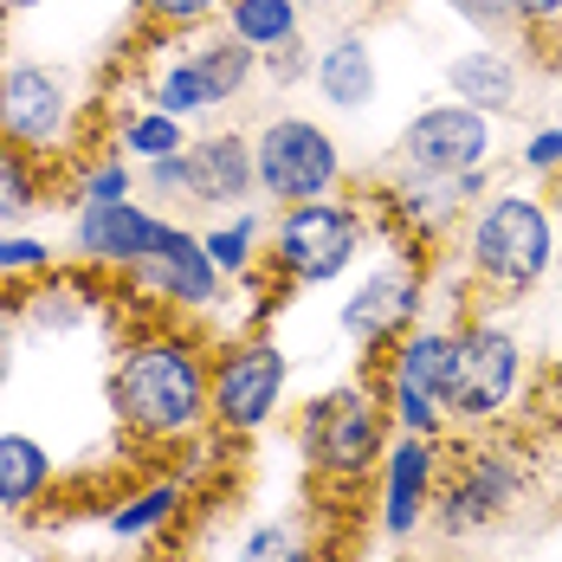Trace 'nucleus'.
Wrapping results in <instances>:
<instances>
[{
  "instance_id": "c756f323",
  "label": "nucleus",
  "mask_w": 562,
  "mask_h": 562,
  "mask_svg": "<svg viewBox=\"0 0 562 562\" xmlns=\"http://www.w3.org/2000/svg\"><path fill=\"white\" fill-rule=\"evenodd\" d=\"M530 162H537V169H557L562 162V130H543V136L530 143Z\"/></svg>"
},
{
  "instance_id": "1a4fd4ad",
  "label": "nucleus",
  "mask_w": 562,
  "mask_h": 562,
  "mask_svg": "<svg viewBox=\"0 0 562 562\" xmlns=\"http://www.w3.org/2000/svg\"><path fill=\"white\" fill-rule=\"evenodd\" d=\"M356 259V214L349 207H324V201H297L279 221V266L304 284L337 279Z\"/></svg>"
},
{
  "instance_id": "ddd939ff",
  "label": "nucleus",
  "mask_w": 562,
  "mask_h": 562,
  "mask_svg": "<svg viewBox=\"0 0 562 562\" xmlns=\"http://www.w3.org/2000/svg\"><path fill=\"white\" fill-rule=\"evenodd\" d=\"M252 143L239 136H207L194 149H181V194L194 201H239L252 188Z\"/></svg>"
},
{
  "instance_id": "4468645a",
  "label": "nucleus",
  "mask_w": 562,
  "mask_h": 562,
  "mask_svg": "<svg viewBox=\"0 0 562 562\" xmlns=\"http://www.w3.org/2000/svg\"><path fill=\"white\" fill-rule=\"evenodd\" d=\"M427 485H434V447H427V434H407L389 452V492H382V524H389L394 537H407L420 524Z\"/></svg>"
},
{
  "instance_id": "0eeeda50",
  "label": "nucleus",
  "mask_w": 562,
  "mask_h": 562,
  "mask_svg": "<svg viewBox=\"0 0 562 562\" xmlns=\"http://www.w3.org/2000/svg\"><path fill=\"white\" fill-rule=\"evenodd\" d=\"M71 123V91L46 65H7L0 71V136L20 149H58Z\"/></svg>"
},
{
  "instance_id": "f257e3e1",
  "label": "nucleus",
  "mask_w": 562,
  "mask_h": 562,
  "mask_svg": "<svg viewBox=\"0 0 562 562\" xmlns=\"http://www.w3.org/2000/svg\"><path fill=\"white\" fill-rule=\"evenodd\" d=\"M111 407L143 440H181L207 414V369L181 337H143L116 356Z\"/></svg>"
},
{
  "instance_id": "423d86ee",
  "label": "nucleus",
  "mask_w": 562,
  "mask_h": 562,
  "mask_svg": "<svg viewBox=\"0 0 562 562\" xmlns=\"http://www.w3.org/2000/svg\"><path fill=\"white\" fill-rule=\"evenodd\" d=\"M304 447H311V459H317L324 472H337V479H362V465L382 452V414H375V401H369L362 389L324 394V401L311 407Z\"/></svg>"
},
{
  "instance_id": "6ab92c4d",
  "label": "nucleus",
  "mask_w": 562,
  "mask_h": 562,
  "mask_svg": "<svg viewBox=\"0 0 562 562\" xmlns=\"http://www.w3.org/2000/svg\"><path fill=\"white\" fill-rule=\"evenodd\" d=\"M317 85H324V98H330L337 111H362V104L375 98V58H369V46H362V40H337V46L324 53Z\"/></svg>"
},
{
  "instance_id": "f3484780",
  "label": "nucleus",
  "mask_w": 562,
  "mask_h": 562,
  "mask_svg": "<svg viewBox=\"0 0 562 562\" xmlns=\"http://www.w3.org/2000/svg\"><path fill=\"white\" fill-rule=\"evenodd\" d=\"M510 492H517V465H510V459H479V465H465L459 492L447 498V530L459 537V530L492 524V517L510 505Z\"/></svg>"
},
{
  "instance_id": "a211bd4d",
  "label": "nucleus",
  "mask_w": 562,
  "mask_h": 562,
  "mask_svg": "<svg viewBox=\"0 0 562 562\" xmlns=\"http://www.w3.org/2000/svg\"><path fill=\"white\" fill-rule=\"evenodd\" d=\"M53 452L33 434H0V510H33L53 492Z\"/></svg>"
},
{
  "instance_id": "2f4dec72",
  "label": "nucleus",
  "mask_w": 562,
  "mask_h": 562,
  "mask_svg": "<svg viewBox=\"0 0 562 562\" xmlns=\"http://www.w3.org/2000/svg\"><path fill=\"white\" fill-rule=\"evenodd\" d=\"M510 13H524V20H550V13H562V0H505Z\"/></svg>"
},
{
  "instance_id": "c9c22d12",
  "label": "nucleus",
  "mask_w": 562,
  "mask_h": 562,
  "mask_svg": "<svg viewBox=\"0 0 562 562\" xmlns=\"http://www.w3.org/2000/svg\"><path fill=\"white\" fill-rule=\"evenodd\" d=\"M557 389H562V362H557Z\"/></svg>"
},
{
  "instance_id": "393cba45",
  "label": "nucleus",
  "mask_w": 562,
  "mask_h": 562,
  "mask_svg": "<svg viewBox=\"0 0 562 562\" xmlns=\"http://www.w3.org/2000/svg\"><path fill=\"white\" fill-rule=\"evenodd\" d=\"M33 214V169L13 143H0V221H20Z\"/></svg>"
},
{
  "instance_id": "6e6552de",
  "label": "nucleus",
  "mask_w": 562,
  "mask_h": 562,
  "mask_svg": "<svg viewBox=\"0 0 562 562\" xmlns=\"http://www.w3.org/2000/svg\"><path fill=\"white\" fill-rule=\"evenodd\" d=\"M485 149H492V130H485V111H472V104H440V111H420L414 123H407V136H401L407 169L440 175V181L472 175L479 162H485Z\"/></svg>"
},
{
  "instance_id": "20e7f679",
  "label": "nucleus",
  "mask_w": 562,
  "mask_h": 562,
  "mask_svg": "<svg viewBox=\"0 0 562 562\" xmlns=\"http://www.w3.org/2000/svg\"><path fill=\"white\" fill-rule=\"evenodd\" d=\"M279 394H284V356L272 342H246V349L221 356V369L207 375V414L226 434H259L272 420Z\"/></svg>"
},
{
  "instance_id": "5701e85b",
  "label": "nucleus",
  "mask_w": 562,
  "mask_h": 562,
  "mask_svg": "<svg viewBox=\"0 0 562 562\" xmlns=\"http://www.w3.org/2000/svg\"><path fill=\"white\" fill-rule=\"evenodd\" d=\"M233 562H311V543L297 524H252L239 537V557Z\"/></svg>"
},
{
  "instance_id": "dca6fc26",
  "label": "nucleus",
  "mask_w": 562,
  "mask_h": 562,
  "mask_svg": "<svg viewBox=\"0 0 562 562\" xmlns=\"http://www.w3.org/2000/svg\"><path fill=\"white\" fill-rule=\"evenodd\" d=\"M407 311H414V279L407 272H375V279L356 284V297L342 304V330L356 342H382L389 330L407 324Z\"/></svg>"
},
{
  "instance_id": "b1692460",
  "label": "nucleus",
  "mask_w": 562,
  "mask_h": 562,
  "mask_svg": "<svg viewBox=\"0 0 562 562\" xmlns=\"http://www.w3.org/2000/svg\"><path fill=\"white\" fill-rule=\"evenodd\" d=\"M123 149L130 156H149V162H162V156H181V123L169 111H143L123 123Z\"/></svg>"
},
{
  "instance_id": "aec40b11",
  "label": "nucleus",
  "mask_w": 562,
  "mask_h": 562,
  "mask_svg": "<svg viewBox=\"0 0 562 562\" xmlns=\"http://www.w3.org/2000/svg\"><path fill=\"white\" fill-rule=\"evenodd\" d=\"M452 91L472 111H498V104H510V91H517V71L498 53H465V58H452Z\"/></svg>"
},
{
  "instance_id": "473e14b6",
  "label": "nucleus",
  "mask_w": 562,
  "mask_h": 562,
  "mask_svg": "<svg viewBox=\"0 0 562 562\" xmlns=\"http://www.w3.org/2000/svg\"><path fill=\"white\" fill-rule=\"evenodd\" d=\"M7 375H13V342H7V330H0V389H7Z\"/></svg>"
},
{
  "instance_id": "cd10ccee",
  "label": "nucleus",
  "mask_w": 562,
  "mask_h": 562,
  "mask_svg": "<svg viewBox=\"0 0 562 562\" xmlns=\"http://www.w3.org/2000/svg\"><path fill=\"white\" fill-rule=\"evenodd\" d=\"M0 272H46V246L40 239H0Z\"/></svg>"
},
{
  "instance_id": "39448f33",
  "label": "nucleus",
  "mask_w": 562,
  "mask_h": 562,
  "mask_svg": "<svg viewBox=\"0 0 562 562\" xmlns=\"http://www.w3.org/2000/svg\"><path fill=\"white\" fill-rule=\"evenodd\" d=\"M252 162H259V181H266L279 201H317V194L337 181V143H330L317 123H304V116H279V123L259 136Z\"/></svg>"
},
{
  "instance_id": "bb28decb",
  "label": "nucleus",
  "mask_w": 562,
  "mask_h": 562,
  "mask_svg": "<svg viewBox=\"0 0 562 562\" xmlns=\"http://www.w3.org/2000/svg\"><path fill=\"white\" fill-rule=\"evenodd\" d=\"M123 188H130V169H123V162H104V169L85 175V201H78V207H98V201H123Z\"/></svg>"
},
{
  "instance_id": "7c9ffc66",
  "label": "nucleus",
  "mask_w": 562,
  "mask_h": 562,
  "mask_svg": "<svg viewBox=\"0 0 562 562\" xmlns=\"http://www.w3.org/2000/svg\"><path fill=\"white\" fill-rule=\"evenodd\" d=\"M452 7H459V13H465V20H479V26H492V20H498V13H510L505 0H452Z\"/></svg>"
},
{
  "instance_id": "4be33fe9",
  "label": "nucleus",
  "mask_w": 562,
  "mask_h": 562,
  "mask_svg": "<svg viewBox=\"0 0 562 562\" xmlns=\"http://www.w3.org/2000/svg\"><path fill=\"white\" fill-rule=\"evenodd\" d=\"M291 26H297L291 0H233V40L246 46H279L291 40Z\"/></svg>"
},
{
  "instance_id": "f03ea898",
  "label": "nucleus",
  "mask_w": 562,
  "mask_h": 562,
  "mask_svg": "<svg viewBox=\"0 0 562 562\" xmlns=\"http://www.w3.org/2000/svg\"><path fill=\"white\" fill-rule=\"evenodd\" d=\"M517 375H524V349L505 337V330H465L447 356V382H440V407L459 414V420H492L517 394Z\"/></svg>"
},
{
  "instance_id": "7ed1b4c3",
  "label": "nucleus",
  "mask_w": 562,
  "mask_h": 562,
  "mask_svg": "<svg viewBox=\"0 0 562 562\" xmlns=\"http://www.w3.org/2000/svg\"><path fill=\"white\" fill-rule=\"evenodd\" d=\"M472 259H479L485 279L505 284V291L537 284L543 266H550V221H543V207L524 201V194L492 201V207L479 214V226H472Z\"/></svg>"
},
{
  "instance_id": "c85d7f7f",
  "label": "nucleus",
  "mask_w": 562,
  "mask_h": 562,
  "mask_svg": "<svg viewBox=\"0 0 562 562\" xmlns=\"http://www.w3.org/2000/svg\"><path fill=\"white\" fill-rule=\"evenodd\" d=\"M156 20H169V26H194V20H207L221 0H143Z\"/></svg>"
},
{
  "instance_id": "72a5a7b5",
  "label": "nucleus",
  "mask_w": 562,
  "mask_h": 562,
  "mask_svg": "<svg viewBox=\"0 0 562 562\" xmlns=\"http://www.w3.org/2000/svg\"><path fill=\"white\" fill-rule=\"evenodd\" d=\"M26 7H40V0H0V13H26Z\"/></svg>"
},
{
  "instance_id": "412c9836",
  "label": "nucleus",
  "mask_w": 562,
  "mask_h": 562,
  "mask_svg": "<svg viewBox=\"0 0 562 562\" xmlns=\"http://www.w3.org/2000/svg\"><path fill=\"white\" fill-rule=\"evenodd\" d=\"M175 510H181V485H143L136 498H123V505L111 510V537H116V543H143V537H162Z\"/></svg>"
},
{
  "instance_id": "9d476101",
  "label": "nucleus",
  "mask_w": 562,
  "mask_h": 562,
  "mask_svg": "<svg viewBox=\"0 0 562 562\" xmlns=\"http://www.w3.org/2000/svg\"><path fill=\"white\" fill-rule=\"evenodd\" d=\"M71 239H78V252L98 259V266H143V259L181 246L188 233H181V226H162L156 214H143V207H130V201H98V207H78V233H71Z\"/></svg>"
},
{
  "instance_id": "a878e982",
  "label": "nucleus",
  "mask_w": 562,
  "mask_h": 562,
  "mask_svg": "<svg viewBox=\"0 0 562 562\" xmlns=\"http://www.w3.org/2000/svg\"><path fill=\"white\" fill-rule=\"evenodd\" d=\"M201 246H207V259H214L221 272H246V252H252V221L221 226V233H207Z\"/></svg>"
},
{
  "instance_id": "f8f14e48",
  "label": "nucleus",
  "mask_w": 562,
  "mask_h": 562,
  "mask_svg": "<svg viewBox=\"0 0 562 562\" xmlns=\"http://www.w3.org/2000/svg\"><path fill=\"white\" fill-rule=\"evenodd\" d=\"M447 356H452V337L440 330H420V337H407V349L394 356V420L407 427V434H434L440 427V382H447Z\"/></svg>"
},
{
  "instance_id": "f704fd0d",
  "label": "nucleus",
  "mask_w": 562,
  "mask_h": 562,
  "mask_svg": "<svg viewBox=\"0 0 562 562\" xmlns=\"http://www.w3.org/2000/svg\"><path fill=\"white\" fill-rule=\"evenodd\" d=\"M162 562H194V557H162Z\"/></svg>"
},
{
  "instance_id": "9b49d317",
  "label": "nucleus",
  "mask_w": 562,
  "mask_h": 562,
  "mask_svg": "<svg viewBox=\"0 0 562 562\" xmlns=\"http://www.w3.org/2000/svg\"><path fill=\"white\" fill-rule=\"evenodd\" d=\"M246 71H252L246 40H221V46H207L201 58H181V65H169V78L156 85V104H162L169 116L214 111V104H226V98L246 85Z\"/></svg>"
},
{
  "instance_id": "2eb2a0df",
  "label": "nucleus",
  "mask_w": 562,
  "mask_h": 562,
  "mask_svg": "<svg viewBox=\"0 0 562 562\" xmlns=\"http://www.w3.org/2000/svg\"><path fill=\"white\" fill-rule=\"evenodd\" d=\"M136 279L149 284V291H162V297H175V304H214V291H221V266H214L207 246L188 233L181 246L156 252V259H143Z\"/></svg>"
}]
</instances>
